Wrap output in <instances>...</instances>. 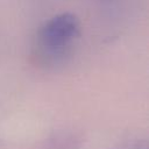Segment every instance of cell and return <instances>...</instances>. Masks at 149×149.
I'll return each mask as SVG.
<instances>
[{
    "label": "cell",
    "mask_w": 149,
    "mask_h": 149,
    "mask_svg": "<svg viewBox=\"0 0 149 149\" xmlns=\"http://www.w3.org/2000/svg\"><path fill=\"white\" fill-rule=\"evenodd\" d=\"M78 22L70 14H62L50 20L40 31V43L51 56L62 55L77 36Z\"/></svg>",
    "instance_id": "6da1fadb"
}]
</instances>
